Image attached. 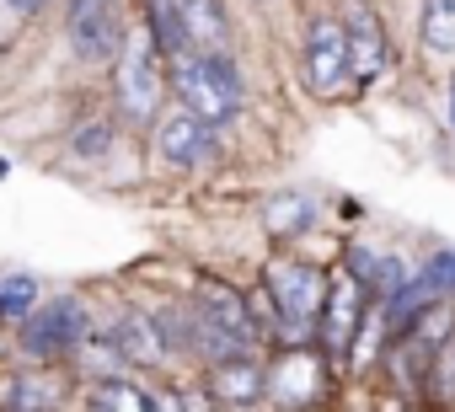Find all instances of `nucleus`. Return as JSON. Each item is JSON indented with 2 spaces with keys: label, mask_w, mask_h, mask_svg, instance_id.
Instances as JSON below:
<instances>
[{
  "label": "nucleus",
  "mask_w": 455,
  "mask_h": 412,
  "mask_svg": "<svg viewBox=\"0 0 455 412\" xmlns=\"http://www.w3.org/2000/svg\"><path fill=\"white\" fill-rule=\"evenodd\" d=\"M166 91H172V59L161 54V44L150 38L145 22L124 28L118 59H113V107H118V118L134 123V129H156Z\"/></svg>",
  "instance_id": "nucleus-1"
},
{
  "label": "nucleus",
  "mask_w": 455,
  "mask_h": 412,
  "mask_svg": "<svg viewBox=\"0 0 455 412\" xmlns=\"http://www.w3.org/2000/svg\"><path fill=\"white\" fill-rule=\"evenodd\" d=\"M263 300H268V316H274V337L284 348L316 343L322 300H327V268H316L306 258H274L263 268Z\"/></svg>",
  "instance_id": "nucleus-2"
},
{
  "label": "nucleus",
  "mask_w": 455,
  "mask_h": 412,
  "mask_svg": "<svg viewBox=\"0 0 455 412\" xmlns=\"http://www.w3.org/2000/svg\"><path fill=\"white\" fill-rule=\"evenodd\" d=\"M172 97H177L182 113L204 118L209 129H225L242 113V102H247V81L231 65V54H198V49H188V54L172 59Z\"/></svg>",
  "instance_id": "nucleus-3"
},
{
  "label": "nucleus",
  "mask_w": 455,
  "mask_h": 412,
  "mask_svg": "<svg viewBox=\"0 0 455 412\" xmlns=\"http://www.w3.org/2000/svg\"><path fill=\"white\" fill-rule=\"evenodd\" d=\"M86 332H92L86 305H81L76 295H60V300L38 305V311L17 327V348H22L28 359H38V364H60V359H70V353L81 348Z\"/></svg>",
  "instance_id": "nucleus-4"
},
{
  "label": "nucleus",
  "mask_w": 455,
  "mask_h": 412,
  "mask_svg": "<svg viewBox=\"0 0 455 412\" xmlns=\"http://www.w3.org/2000/svg\"><path fill=\"white\" fill-rule=\"evenodd\" d=\"M300 75H306L311 97H338V91L354 81V59H348V33H343V17H311V22H306Z\"/></svg>",
  "instance_id": "nucleus-5"
},
{
  "label": "nucleus",
  "mask_w": 455,
  "mask_h": 412,
  "mask_svg": "<svg viewBox=\"0 0 455 412\" xmlns=\"http://www.w3.org/2000/svg\"><path fill=\"white\" fill-rule=\"evenodd\" d=\"M370 305H375V300L364 295V284L348 273V263H338V268L327 273V300H322L316 343H322L332 359H348V348H354V337H359V327H364Z\"/></svg>",
  "instance_id": "nucleus-6"
},
{
  "label": "nucleus",
  "mask_w": 455,
  "mask_h": 412,
  "mask_svg": "<svg viewBox=\"0 0 455 412\" xmlns=\"http://www.w3.org/2000/svg\"><path fill=\"white\" fill-rule=\"evenodd\" d=\"M193 311L220 332V337H231L236 348H247V343H258L263 337V327H258V316H252V295H242L236 284H225V279H198L193 284Z\"/></svg>",
  "instance_id": "nucleus-7"
},
{
  "label": "nucleus",
  "mask_w": 455,
  "mask_h": 412,
  "mask_svg": "<svg viewBox=\"0 0 455 412\" xmlns=\"http://www.w3.org/2000/svg\"><path fill=\"white\" fill-rule=\"evenodd\" d=\"M65 38H70L76 59H86V65H108V59H118V44H124L118 0H70Z\"/></svg>",
  "instance_id": "nucleus-8"
},
{
  "label": "nucleus",
  "mask_w": 455,
  "mask_h": 412,
  "mask_svg": "<svg viewBox=\"0 0 455 412\" xmlns=\"http://www.w3.org/2000/svg\"><path fill=\"white\" fill-rule=\"evenodd\" d=\"M311 380H327V348H316V343L284 348L279 369H268V391L279 396L284 412H300V407L327 401V385H311Z\"/></svg>",
  "instance_id": "nucleus-9"
},
{
  "label": "nucleus",
  "mask_w": 455,
  "mask_h": 412,
  "mask_svg": "<svg viewBox=\"0 0 455 412\" xmlns=\"http://www.w3.org/2000/svg\"><path fill=\"white\" fill-rule=\"evenodd\" d=\"M150 134H156V155H161L166 166H177V171H198V166L214 155V129H209L204 118L182 113V107L161 113Z\"/></svg>",
  "instance_id": "nucleus-10"
},
{
  "label": "nucleus",
  "mask_w": 455,
  "mask_h": 412,
  "mask_svg": "<svg viewBox=\"0 0 455 412\" xmlns=\"http://www.w3.org/2000/svg\"><path fill=\"white\" fill-rule=\"evenodd\" d=\"M204 391L214 396V407H258L268 396V364H258L247 348L242 353H225L209 364Z\"/></svg>",
  "instance_id": "nucleus-11"
},
{
  "label": "nucleus",
  "mask_w": 455,
  "mask_h": 412,
  "mask_svg": "<svg viewBox=\"0 0 455 412\" xmlns=\"http://www.w3.org/2000/svg\"><path fill=\"white\" fill-rule=\"evenodd\" d=\"M343 33H348V59H354V81H375L386 65H391V44H386V22L375 6L354 0L348 17H343Z\"/></svg>",
  "instance_id": "nucleus-12"
},
{
  "label": "nucleus",
  "mask_w": 455,
  "mask_h": 412,
  "mask_svg": "<svg viewBox=\"0 0 455 412\" xmlns=\"http://www.w3.org/2000/svg\"><path fill=\"white\" fill-rule=\"evenodd\" d=\"M108 337H113V348L124 353V364H134V369H156V364L172 353V348H166V332H161V321H156V311H140V305L118 311L113 327H108Z\"/></svg>",
  "instance_id": "nucleus-13"
},
{
  "label": "nucleus",
  "mask_w": 455,
  "mask_h": 412,
  "mask_svg": "<svg viewBox=\"0 0 455 412\" xmlns=\"http://www.w3.org/2000/svg\"><path fill=\"white\" fill-rule=\"evenodd\" d=\"M182 22H188V44L198 54H225V38H231V22H225L220 0H182Z\"/></svg>",
  "instance_id": "nucleus-14"
},
{
  "label": "nucleus",
  "mask_w": 455,
  "mask_h": 412,
  "mask_svg": "<svg viewBox=\"0 0 455 412\" xmlns=\"http://www.w3.org/2000/svg\"><path fill=\"white\" fill-rule=\"evenodd\" d=\"M145 28H150V38L161 44L166 59L193 49L188 44V22H182V0H145Z\"/></svg>",
  "instance_id": "nucleus-15"
},
{
  "label": "nucleus",
  "mask_w": 455,
  "mask_h": 412,
  "mask_svg": "<svg viewBox=\"0 0 455 412\" xmlns=\"http://www.w3.org/2000/svg\"><path fill=\"white\" fill-rule=\"evenodd\" d=\"M65 364H70L81 380H113V375H118V364H124V353L113 348V337H108V332H97V327H92V332L81 337V348H76Z\"/></svg>",
  "instance_id": "nucleus-16"
},
{
  "label": "nucleus",
  "mask_w": 455,
  "mask_h": 412,
  "mask_svg": "<svg viewBox=\"0 0 455 412\" xmlns=\"http://www.w3.org/2000/svg\"><path fill=\"white\" fill-rule=\"evenodd\" d=\"M418 38L434 59H455V0H423Z\"/></svg>",
  "instance_id": "nucleus-17"
},
{
  "label": "nucleus",
  "mask_w": 455,
  "mask_h": 412,
  "mask_svg": "<svg viewBox=\"0 0 455 412\" xmlns=\"http://www.w3.org/2000/svg\"><path fill=\"white\" fill-rule=\"evenodd\" d=\"M86 412H150V396H145V385L113 375V380H92Z\"/></svg>",
  "instance_id": "nucleus-18"
},
{
  "label": "nucleus",
  "mask_w": 455,
  "mask_h": 412,
  "mask_svg": "<svg viewBox=\"0 0 455 412\" xmlns=\"http://www.w3.org/2000/svg\"><path fill=\"white\" fill-rule=\"evenodd\" d=\"M44 305V284L33 273H0V321H28Z\"/></svg>",
  "instance_id": "nucleus-19"
},
{
  "label": "nucleus",
  "mask_w": 455,
  "mask_h": 412,
  "mask_svg": "<svg viewBox=\"0 0 455 412\" xmlns=\"http://www.w3.org/2000/svg\"><path fill=\"white\" fill-rule=\"evenodd\" d=\"M268 226H274V236H284V242H295L300 231H311L316 226V210H311V198H300V193H279L274 203H268Z\"/></svg>",
  "instance_id": "nucleus-20"
},
{
  "label": "nucleus",
  "mask_w": 455,
  "mask_h": 412,
  "mask_svg": "<svg viewBox=\"0 0 455 412\" xmlns=\"http://www.w3.org/2000/svg\"><path fill=\"white\" fill-rule=\"evenodd\" d=\"M60 391L49 385V375H17L6 385V412H54Z\"/></svg>",
  "instance_id": "nucleus-21"
},
{
  "label": "nucleus",
  "mask_w": 455,
  "mask_h": 412,
  "mask_svg": "<svg viewBox=\"0 0 455 412\" xmlns=\"http://www.w3.org/2000/svg\"><path fill=\"white\" fill-rule=\"evenodd\" d=\"M113 145H118V129H113V118H92V123L76 134V155H86V161H102V155H113Z\"/></svg>",
  "instance_id": "nucleus-22"
},
{
  "label": "nucleus",
  "mask_w": 455,
  "mask_h": 412,
  "mask_svg": "<svg viewBox=\"0 0 455 412\" xmlns=\"http://www.w3.org/2000/svg\"><path fill=\"white\" fill-rule=\"evenodd\" d=\"M145 396H150V412H188V391H177V385H166V380L150 385Z\"/></svg>",
  "instance_id": "nucleus-23"
},
{
  "label": "nucleus",
  "mask_w": 455,
  "mask_h": 412,
  "mask_svg": "<svg viewBox=\"0 0 455 412\" xmlns=\"http://www.w3.org/2000/svg\"><path fill=\"white\" fill-rule=\"evenodd\" d=\"M6 6H12V12H22V17H28V12H44V6H49V0H6Z\"/></svg>",
  "instance_id": "nucleus-24"
},
{
  "label": "nucleus",
  "mask_w": 455,
  "mask_h": 412,
  "mask_svg": "<svg viewBox=\"0 0 455 412\" xmlns=\"http://www.w3.org/2000/svg\"><path fill=\"white\" fill-rule=\"evenodd\" d=\"M444 113H450V134H455V75H450V86H444Z\"/></svg>",
  "instance_id": "nucleus-25"
},
{
  "label": "nucleus",
  "mask_w": 455,
  "mask_h": 412,
  "mask_svg": "<svg viewBox=\"0 0 455 412\" xmlns=\"http://www.w3.org/2000/svg\"><path fill=\"white\" fill-rule=\"evenodd\" d=\"M209 412H225V407H209Z\"/></svg>",
  "instance_id": "nucleus-26"
}]
</instances>
